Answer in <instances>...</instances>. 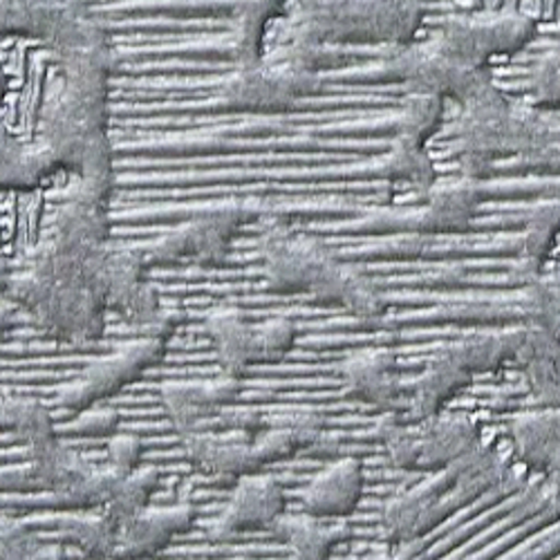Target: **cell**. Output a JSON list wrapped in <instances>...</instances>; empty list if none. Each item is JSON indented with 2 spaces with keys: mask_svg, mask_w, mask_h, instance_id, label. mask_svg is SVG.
I'll use <instances>...</instances> for the list:
<instances>
[{
  "mask_svg": "<svg viewBox=\"0 0 560 560\" xmlns=\"http://www.w3.org/2000/svg\"><path fill=\"white\" fill-rule=\"evenodd\" d=\"M438 166L431 158L429 144L395 130L375 158V179L388 191L424 194L438 179Z\"/></svg>",
  "mask_w": 560,
  "mask_h": 560,
  "instance_id": "obj_13",
  "label": "cell"
},
{
  "mask_svg": "<svg viewBox=\"0 0 560 560\" xmlns=\"http://www.w3.org/2000/svg\"><path fill=\"white\" fill-rule=\"evenodd\" d=\"M100 560H119V558H100Z\"/></svg>",
  "mask_w": 560,
  "mask_h": 560,
  "instance_id": "obj_43",
  "label": "cell"
},
{
  "mask_svg": "<svg viewBox=\"0 0 560 560\" xmlns=\"http://www.w3.org/2000/svg\"><path fill=\"white\" fill-rule=\"evenodd\" d=\"M85 12L83 0H0V40L21 36L48 45Z\"/></svg>",
  "mask_w": 560,
  "mask_h": 560,
  "instance_id": "obj_12",
  "label": "cell"
},
{
  "mask_svg": "<svg viewBox=\"0 0 560 560\" xmlns=\"http://www.w3.org/2000/svg\"><path fill=\"white\" fill-rule=\"evenodd\" d=\"M523 328L498 330V332H476L462 337L444 348V352L459 363L466 372H491L504 363L516 359L521 346Z\"/></svg>",
  "mask_w": 560,
  "mask_h": 560,
  "instance_id": "obj_23",
  "label": "cell"
},
{
  "mask_svg": "<svg viewBox=\"0 0 560 560\" xmlns=\"http://www.w3.org/2000/svg\"><path fill=\"white\" fill-rule=\"evenodd\" d=\"M521 310L527 325H538V328L560 316V276L540 271L527 280Z\"/></svg>",
  "mask_w": 560,
  "mask_h": 560,
  "instance_id": "obj_29",
  "label": "cell"
},
{
  "mask_svg": "<svg viewBox=\"0 0 560 560\" xmlns=\"http://www.w3.org/2000/svg\"><path fill=\"white\" fill-rule=\"evenodd\" d=\"M417 427L419 464L417 471H442L480 446L478 429L464 415H438Z\"/></svg>",
  "mask_w": 560,
  "mask_h": 560,
  "instance_id": "obj_16",
  "label": "cell"
},
{
  "mask_svg": "<svg viewBox=\"0 0 560 560\" xmlns=\"http://www.w3.org/2000/svg\"><path fill=\"white\" fill-rule=\"evenodd\" d=\"M273 527L288 542V560H330L335 547L350 538L348 518H316L305 511L283 516Z\"/></svg>",
  "mask_w": 560,
  "mask_h": 560,
  "instance_id": "obj_19",
  "label": "cell"
},
{
  "mask_svg": "<svg viewBox=\"0 0 560 560\" xmlns=\"http://www.w3.org/2000/svg\"><path fill=\"white\" fill-rule=\"evenodd\" d=\"M269 424L285 429L294 444L301 448H314L323 442L325 419L312 408H290L278 412Z\"/></svg>",
  "mask_w": 560,
  "mask_h": 560,
  "instance_id": "obj_32",
  "label": "cell"
},
{
  "mask_svg": "<svg viewBox=\"0 0 560 560\" xmlns=\"http://www.w3.org/2000/svg\"><path fill=\"white\" fill-rule=\"evenodd\" d=\"M52 173L57 168L36 139L21 142L5 126H0V191L34 189Z\"/></svg>",
  "mask_w": 560,
  "mask_h": 560,
  "instance_id": "obj_22",
  "label": "cell"
},
{
  "mask_svg": "<svg viewBox=\"0 0 560 560\" xmlns=\"http://www.w3.org/2000/svg\"><path fill=\"white\" fill-rule=\"evenodd\" d=\"M377 440L384 446L388 459L401 471H417L419 464V435L417 427H408L397 410L384 412L375 427Z\"/></svg>",
  "mask_w": 560,
  "mask_h": 560,
  "instance_id": "obj_28",
  "label": "cell"
},
{
  "mask_svg": "<svg viewBox=\"0 0 560 560\" xmlns=\"http://www.w3.org/2000/svg\"><path fill=\"white\" fill-rule=\"evenodd\" d=\"M525 102L536 108L560 110V48L547 50L534 63L527 81Z\"/></svg>",
  "mask_w": 560,
  "mask_h": 560,
  "instance_id": "obj_30",
  "label": "cell"
},
{
  "mask_svg": "<svg viewBox=\"0 0 560 560\" xmlns=\"http://www.w3.org/2000/svg\"><path fill=\"white\" fill-rule=\"evenodd\" d=\"M196 518L198 511L189 502H177L164 509H144L119 529L115 558L130 560L153 556L164 549L173 536L189 532Z\"/></svg>",
  "mask_w": 560,
  "mask_h": 560,
  "instance_id": "obj_14",
  "label": "cell"
},
{
  "mask_svg": "<svg viewBox=\"0 0 560 560\" xmlns=\"http://www.w3.org/2000/svg\"><path fill=\"white\" fill-rule=\"evenodd\" d=\"M12 273H14V269L5 262V258L0 256V296L3 294H8V290H10V280H12Z\"/></svg>",
  "mask_w": 560,
  "mask_h": 560,
  "instance_id": "obj_39",
  "label": "cell"
},
{
  "mask_svg": "<svg viewBox=\"0 0 560 560\" xmlns=\"http://www.w3.org/2000/svg\"><path fill=\"white\" fill-rule=\"evenodd\" d=\"M40 542L23 525L0 521V560H34Z\"/></svg>",
  "mask_w": 560,
  "mask_h": 560,
  "instance_id": "obj_33",
  "label": "cell"
},
{
  "mask_svg": "<svg viewBox=\"0 0 560 560\" xmlns=\"http://www.w3.org/2000/svg\"><path fill=\"white\" fill-rule=\"evenodd\" d=\"M377 560H427L424 540H412V542H397L393 549L377 558Z\"/></svg>",
  "mask_w": 560,
  "mask_h": 560,
  "instance_id": "obj_36",
  "label": "cell"
},
{
  "mask_svg": "<svg viewBox=\"0 0 560 560\" xmlns=\"http://www.w3.org/2000/svg\"><path fill=\"white\" fill-rule=\"evenodd\" d=\"M296 343V325L290 318H271L256 328L258 363H276L285 359Z\"/></svg>",
  "mask_w": 560,
  "mask_h": 560,
  "instance_id": "obj_31",
  "label": "cell"
},
{
  "mask_svg": "<svg viewBox=\"0 0 560 560\" xmlns=\"http://www.w3.org/2000/svg\"><path fill=\"white\" fill-rule=\"evenodd\" d=\"M335 305H341L346 312L361 320H377L388 310L384 290L368 273L352 265H348L343 271Z\"/></svg>",
  "mask_w": 560,
  "mask_h": 560,
  "instance_id": "obj_26",
  "label": "cell"
},
{
  "mask_svg": "<svg viewBox=\"0 0 560 560\" xmlns=\"http://www.w3.org/2000/svg\"><path fill=\"white\" fill-rule=\"evenodd\" d=\"M241 377L224 372L218 380L189 382V384H166L162 388V404L173 422L177 435L196 431H215V415L233 406L241 395Z\"/></svg>",
  "mask_w": 560,
  "mask_h": 560,
  "instance_id": "obj_8",
  "label": "cell"
},
{
  "mask_svg": "<svg viewBox=\"0 0 560 560\" xmlns=\"http://www.w3.org/2000/svg\"><path fill=\"white\" fill-rule=\"evenodd\" d=\"M166 341L142 337L130 346H124L121 350L113 352L110 357H104L100 361L85 368L79 380L68 384L59 401L63 408L81 412L85 408H92L104 397H110L119 388H124L128 382H132L139 372H144L153 363H158L164 354Z\"/></svg>",
  "mask_w": 560,
  "mask_h": 560,
  "instance_id": "obj_6",
  "label": "cell"
},
{
  "mask_svg": "<svg viewBox=\"0 0 560 560\" xmlns=\"http://www.w3.org/2000/svg\"><path fill=\"white\" fill-rule=\"evenodd\" d=\"M448 489V476L435 471L419 487L390 498L382 513L386 538L393 545L424 540L451 513L446 502Z\"/></svg>",
  "mask_w": 560,
  "mask_h": 560,
  "instance_id": "obj_7",
  "label": "cell"
},
{
  "mask_svg": "<svg viewBox=\"0 0 560 560\" xmlns=\"http://www.w3.org/2000/svg\"><path fill=\"white\" fill-rule=\"evenodd\" d=\"M363 469L354 457H341L320 471L301 493L303 511L316 518H350L361 502Z\"/></svg>",
  "mask_w": 560,
  "mask_h": 560,
  "instance_id": "obj_15",
  "label": "cell"
},
{
  "mask_svg": "<svg viewBox=\"0 0 560 560\" xmlns=\"http://www.w3.org/2000/svg\"><path fill=\"white\" fill-rule=\"evenodd\" d=\"M542 330H547V332L553 337V341L560 346V316H556L553 320H549L547 325H542Z\"/></svg>",
  "mask_w": 560,
  "mask_h": 560,
  "instance_id": "obj_40",
  "label": "cell"
},
{
  "mask_svg": "<svg viewBox=\"0 0 560 560\" xmlns=\"http://www.w3.org/2000/svg\"><path fill=\"white\" fill-rule=\"evenodd\" d=\"M509 433L516 455L532 471L547 474L560 462V408L525 412L513 419Z\"/></svg>",
  "mask_w": 560,
  "mask_h": 560,
  "instance_id": "obj_20",
  "label": "cell"
},
{
  "mask_svg": "<svg viewBox=\"0 0 560 560\" xmlns=\"http://www.w3.org/2000/svg\"><path fill=\"white\" fill-rule=\"evenodd\" d=\"M487 198V179L464 173L438 175L417 207L406 209V229L415 233H462L471 229Z\"/></svg>",
  "mask_w": 560,
  "mask_h": 560,
  "instance_id": "obj_5",
  "label": "cell"
},
{
  "mask_svg": "<svg viewBox=\"0 0 560 560\" xmlns=\"http://www.w3.org/2000/svg\"><path fill=\"white\" fill-rule=\"evenodd\" d=\"M8 427L5 431L14 433L19 442H23L32 457L50 451L59 444L57 431L52 424L50 412L43 404L34 399H5Z\"/></svg>",
  "mask_w": 560,
  "mask_h": 560,
  "instance_id": "obj_25",
  "label": "cell"
},
{
  "mask_svg": "<svg viewBox=\"0 0 560 560\" xmlns=\"http://www.w3.org/2000/svg\"><path fill=\"white\" fill-rule=\"evenodd\" d=\"M3 92H5V74L0 70V100H3Z\"/></svg>",
  "mask_w": 560,
  "mask_h": 560,
  "instance_id": "obj_41",
  "label": "cell"
},
{
  "mask_svg": "<svg viewBox=\"0 0 560 560\" xmlns=\"http://www.w3.org/2000/svg\"><path fill=\"white\" fill-rule=\"evenodd\" d=\"M513 361L525 372L540 408H560V346L553 337L538 325H525Z\"/></svg>",
  "mask_w": 560,
  "mask_h": 560,
  "instance_id": "obj_17",
  "label": "cell"
},
{
  "mask_svg": "<svg viewBox=\"0 0 560 560\" xmlns=\"http://www.w3.org/2000/svg\"><path fill=\"white\" fill-rule=\"evenodd\" d=\"M422 23L419 0H292L271 23L267 40L372 52L412 40Z\"/></svg>",
  "mask_w": 560,
  "mask_h": 560,
  "instance_id": "obj_2",
  "label": "cell"
},
{
  "mask_svg": "<svg viewBox=\"0 0 560 560\" xmlns=\"http://www.w3.org/2000/svg\"><path fill=\"white\" fill-rule=\"evenodd\" d=\"M34 560H66L61 545H40Z\"/></svg>",
  "mask_w": 560,
  "mask_h": 560,
  "instance_id": "obj_38",
  "label": "cell"
},
{
  "mask_svg": "<svg viewBox=\"0 0 560 560\" xmlns=\"http://www.w3.org/2000/svg\"><path fill=\"white\" fill-rule=\"evenodd\" d=\"M119 427V412L115 408H85L68 427L74 438H108Z\"/></svg>",
  "mask_w": 560,
  "mask_h": 560,
  "instance_id": "obj_34",
  "label": "cell"
},
{
  "mask_svg": "<svg viewBox=\"0 0 560 560\" xmlns=\"http://www.w3.org/2000/svg\"><path fill=\"white\" fill-rule=\"evenodd\" d=\"M260 258L267 285L273 292H307L323 303L335 305L346 265L337 252L314 233L294 231L285 218L265 220Z\"/></svg>",
  "mask_w": 560,
  "mask_h": 560,
  "instance_id": "obj_3",
  "label": "cell"
},
{
  "mask_svg": "<svg viewBox=\"0 0 560 560\" xmlns=\"http://www.w3.org/2000/svg\"><path fill=\"white\" fill-rule=\"evenodd\" d=\"M59 534L66 542H72L83 553H88L92 560L100 558H115L117 540H119V525L108 516L106 511L102 513H72L68 518H61Z\"/></svg>",
  "mask_w": 560,
  "mask_h": 560,
  "instance_id": "obj_24",
  "label": "cell"
},
{
  "mask_svg": "<svg viewBox=\"0 0 560 560\" xmlns=\"http://www.w3.org/2000/svg\"><path fill=\"white\" fill-rule=\"evenodd\" d=\"M288 498L273 478L252 474L238 480L226 509L213 525V536L226 538L243 532L273 527L285 516Z\"/></svg>",
  "mask_w": 560,
  "mask_h": 560,
  "instance_id": "obj_9",
  "label": "cell"
},
{
  "mask_svg": "<svg viewBox=\"0 0 560 560\" xmlns=\"http://www.w3.org/2000/svg\"><path fill=\"white\" fill-rule=\"evenodd\" d=\"M341 377L359 401L384 412L397 410L406 397L397 354L390 350H361L350 354L341 363Z\"/></svg>",
  "mask_w": 560,
  "mask_h": 560,
  "instance_id": "obj_11",
  "label": "cell"
},
{
  "mask_svg": "<svg viewBox=\"0 0 560 560\" xmlns=\"http://www.w3.org/2000/svg\"><path fill=\"white\" fill-rule=\"evenodd\" d=\"M142 453H144V444L135 435H117L110 440V446H108L110 466L126 476L137 469L139 462H142Z\"/></svg>",
  "mask_w": 560,
  "mask_h": 560,
  "instance_id": "obj_35",
  "label": "cell"
},
{
  "mask_svg": "<svg viewBox=\"0 0 560 560\" xmlns=\"http://www.w3.org/2000/svg\"><path fill=\"white\" fill-rule=\"evenodd\" d=\"M207 335L213 341L218 361L229 375L241 377L243 372L258 363L256 359V328L233 307H222L205 318Z\"/></svg>",
  "mask_w": 560,
  "mask_h": 560,
  "instance_id": "obj_21",
  "label": "cell"
},
{
  "mask_svg": "<svg viewBox=\"0 0 560 560\" xmlns=\"http://www.w3.org/2000/svg\"><path fill=\"white\" fill-rule=\"evenodd\" d=\"M471 372L455 363L444 350H440L427 368L419 372L408 395V408L412 424H422L438 417L442 408L466 386L471 384Z\"/></svg>",
  "mask_w": 560,
  "mask_h": 560,
  "instance_id": "obj_18",
  "label": "cell"
},
{
  "mask_svg": "<svg viewBox=\"0 0 560 560\" xmlns=\"http://www.w3.org/2000/svg\"><path fill=\"white\" fill-rule=\"evenodd\" d=\"M273 3H276V5H280V8H283V10H288V8H290V3H292V0H273Z\"/></svg>",
  "mask_w": 560,
  "mask_h": 560,
  "instance_id": "obj_42",
  "label": "cell"
},
{
  "mask_svg": "<svg viewBox=\"0 0 560 560\" xmlns=\"http://www.w3.org/2000/svg\"><path fill=\"white\" fill-rule=\"evenodd\" d=\"M158 471L155 469H137L124 476L113 498L104 504V511L119 525V529L142 513L158 489Z\"/></svg>",
  "mask_w": 560,
  "mask_h": 560,
  "instance_id": "obj_27",
  "label": "cell"
},
{
  "mask_svg": "<svg viewBox=\"0 0 560 560\" xmlns=\"http://www.w3.org/2000/svg\"><path fill=\"white\" fill-rule=\"evenodd\" d=\"M110 81L55 72V83L45 92L36 144L57 171L68 168L74 179L106 196L113 191L115 155L110 142Z\"/></svg>",
  "mask_w": 560,
  "mask_h": 560,
  "instance_id": "obj_1",
  "label": "cell"
},
{
  "mask_svg": "<svg viewBox=\"0 0 560 560\" xmlns=\"http://www.w3.org/2000/svg\"><path fill=\"white\" fill-rule=\"evenodd\" d=\"M545 476V495H547V504L551 511L560 513V462H556L551 469Z\"/></svg>",
  "mask_w": 560,
  "mask_h": 560,
  "instance_id": "obj_37",
  "label": "cell"
},
{
  "mask_svg": "<svg viewBox=\"0 0 560 560\" xmlns=\"http://www.w3.org/2000/svg\"><path fill=\"white\" fill-rule=\"evenodd\" d=\"M179 440L184 455L207 476L238 482L241 478L262 469L252 435L231 431H196L179 435Z\"/></svg>",
  "mask_w": 560,
  "mask_h": 560,
  "instance_id": "obj_10",
  "label": "cell"
},
{
  "mask_svg": "<svg viewBox=\"0 0 560 560\" xmlns=\"http://www.w3.org/2000/svg\"><path fill=\"white\" fill-rule=\"evenodd\" d=\"M433 34L459 61L474 68H489L495 57H511L525 50L536 36V23L516 10L459 12L444 19Z\"/></svg>",
  "mask_w": 560,
  "mask_h": 560,
  "instance_id": "obj_4",
  "label": "cell"
}]
</instances>
